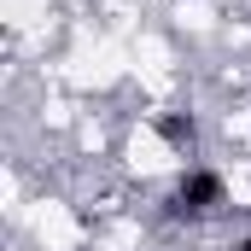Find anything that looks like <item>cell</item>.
<instances>
[{
	"label": "cell",
	"mask_w": 251,
	"mask_h": 251,
	"mask_svg": "<svg viewBox=\"0 0 251 251\" xmlns=\"http://www.w3.org/2000/svg\"><path fill=\"white\" fill-rule=\"evenodd\" d=\"M222 199H228V193H222V176H210V170H187V176L176 181V193L164 199V216H170V222H199V216H210Z\"/></svg>",
	"instance_id": "1"
},
{
	"label": "cell",
	"mask_w": 251,
	"mask_h": 251,
	"mask_svg": "<svg viewBox=\"0 0 251 251\" xmlns=\"http://www.w3.org/2000/svg\"><path fill=\"white\" fill-rule=\"evenodd\" d=\"M158 134H164L176 152L199 146V123H193V111H164V117H158Z\"/></svg>",
	"instance_id": "2"
},
{
	"label": "cell",
	"mask_w": 251,
	"mask_h": 251,
	"mask_svg": "<svg viewBox=\"0 0 251 251\" xmlns=\"http://www.w3.org/2000/svg\"><path fill=\"white\" fill-rule=\"evenodd\" d=\"M234 251H251V234H246V240H240V246H234Z\"/></svg>",
	"instance_id": "3"
}]
</instances>
